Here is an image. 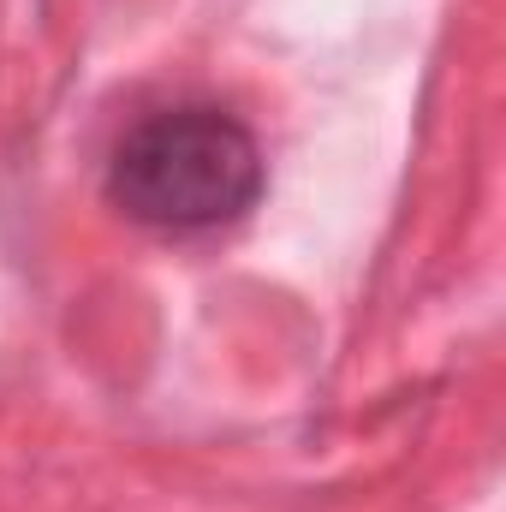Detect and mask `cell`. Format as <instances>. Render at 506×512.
<instances>
[{
  "mask_svg": "<svg viewBox=\"0 0 506 512\" xmlns=\"http://www.w3.org/2000/svg\"><path fill=\"white\" fill-rule=\"evenodd\" d=\"M108 197L120 215L161 233L227 227L262 197V149L215 108L155 114L114 149Z\"/></svg>",
  "mask_w": 506,
  "mask_h": 512,
  "instance_id": "1",
  "label": "cell"
}]
</instances>
